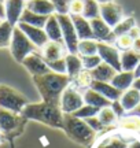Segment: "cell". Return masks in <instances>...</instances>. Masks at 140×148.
Segmentation results:
<instances>
[{"instance_id":"cell-30","label":"cell","mask_w":140,"mask_h":148,"mask_svg":"<svg viewBox=\"0 0 140 148\" xmlns=\"http://www.w3.org/2000/svg\"><path fill=\"white\" fill-rule=\"evenodd\" d=\"M99 41L95 38L89 40H80L78 47H77V53L80 56H88V55H96Z\"/></svg>"},{"instance_id":"cell-33","label":"cell","mask_w":140,"mask_h":148,"mask_svg":"<svg viewBox=\"0 0 140 148\" xmlns=\"http://www.w3.org/2000/svg\"><path fill=\"white\" fill-rule=\"evenodd\" d=\"M12 30H14V26H11L7 21H3L0 23V49L1 48H10Z\"/></svg>"},{"instance_id":"cell-15","label":"cell","mask_w":140,"mask_h":148,"mask_svg":"<svg viewBox=\"0 0 140 148\" xmlns=\"http://www.w3.org/2000/svg\"><path fill=\"white\" fill-rule=\"evenodd\" d=\"M16 26L25 33V36H26L27 38H29V40L36 45V48H41L45 42L48 41L47 33H45V30L41 29V27L30 26V25H27V23H22V22H19Z\"/></svg>"},{"instance_id":"cell-45","label":"cell","mask_w":140,"mask_h":148,"mask_svg":"<svg viewBox=\"0 0 140 148\" xmlns=\"http://www.w3.org/2000/svg\"><path fill=\"white\" fill-rule=\"evenodd\" d=\"M128 148H140V138H133L129 144H128Z\"/></svg>"},{"instance_id":"cell-34","label":"cell","mask_w":140,"mask_h":148,"mask_svg":"<svg viewBox=\"0 0 140 148\" xmlns=\"http://www.w3.org/2000/svg\"><path fill=\"white\" fill-rule=\"evenodd\" d=\"M97 119L102 122L103 126L107 127V126H111V125H115L118 116L114 114L111 107H104V108H100L99 114H97Z\"/></svg>"},{"instance_id":"cell-12","label":"cell","mask_w":140,"mask_h":148,"mask_svg":"<svg viewBox=\"0 0 140 148\" xmlns=\"http://www.w3.org/2000/svg\"><path fill=\"white\" fill-rule=\"evenodd\" d=\"M92 27V32H93V37L95 40L100 42H107V44H111L115 40V34L113 33V27H110L103 21L100 16L97 18H93L89 21Z\"/></svg>"},{"instance_id":"cell-51","label":"cell","mask_w":140,"mask_h":148,"mask_svg":"<svg viewBox=\"0 0 140 148\" xmlns=\"http://www.w3.org/2000/svg\"><path fill=\"white\" fill-rule=\"evenodd\" d=\"M0 1H3V3H4V0H0Z\"/></svg>"},{"instance_id":"cell-49","label":"cell","mask_w":140,"mask_h":148,"mask_svg":"<svg viewBox=\"0 0 140 148\" xmlns=\"http://www.w3.org/2000/svg\"><path fill=\"white\" fill-rule=\"evenodd\" d=\"M3 138H4V136H3V133L0 132V144L3 143Z\"/></svg>"},{"instance_id":"cell-11","label":"cell","mask_w":140,"mask_h":148,"mask_svg":"<svg viewBox=\"0 0 140 148\" xmlns=\"http://www.w3.org/2000/svg\"><path fill=\"white\" fill-rule=\"evenodd\" d=\"M100 18L110 27H114L124 19V10L121 5L114 1L104 3V4H100Z\"/></svg>"},{"instance_id":"cell-26","label":"cell","mask_w":140,"mask_h":148,"mask_svg":"<svg viewBox=\"0 0 140 148\" xmlns=\"http://www.w3.org/2000/svg\"><path fill=\"white\" fill-rule=\"evenodd\" d=\"M119 60H121L122 71H135V69L140 62V53L135 52L133 49L124 51V52H121Z\"/></svg>"},{"instance_id":"cell-28","label":"cell","mask_w":140,"mask_h":148,"mask_svg":"<svg viewBox=\"0 0 140 148\" xmlns=\"http://www.w3.org/2000/svg\"><path fill=\"white\" fill-rule=\"evenodd\" d=\"M92 82H93V78H92L91 71H89V70L82 69L80 73L75 75V77L71 78V82H70V84L73 85L77 90H80V89L86 90V89L91 88Z\"/></svg>"},{"instance_id":"cell-24","label":"cell","mask_w":140,"mask_h":148,"mask_svg":"<svg viewBox=\"0 0 140 148\" xmlns=\"http://www.w3.org/2000/svg\"><path fill=\"white\" fill-rule=\"evenodd\" d=\"M91 74H92V78L93 81H100V82H110L111 79L114 78V75L117 74V71L110 66V64L102 63L99 64L97 67H95L93 70H91Z\"/></svg>"},{"instance_id":"cell-16","label":"cell","mask_w":140,"mask_h":148,"mask_svg":"<svg viewBox=\"0 0 140 148\" xmlns=\"http://www.w3.org/2000/svg\"><path fill=\"white\" fill-rule=\"evenodd\" d=\"M115 126L124 133H129V134L140 133V115H137L135 112L125 114L124 116L117 119Z\"/></svg>"},{"instance_id":"cell-38","label":"cell","mask_w":140,"mask_h":148,"mask_svg":"<svg viewBox=\"0 0 140 148\" xmlns=\"http://www.w3.org/2000/svg\"><path fill=\"white\" fill-rule=\"evenodd\" d=\"M48 67L51 71L58 74H67V70H66V62L65 58L56 59V60H51V62H47Z\"/></svg>"},{"instance_id":"cell-13","label":"cell","mask_w":140,"mask_h":148,"mask_svg":"<svg viewBox=\"0 0 140 148\" xmlns=\"http://www.w3.org/2000/svg\"><path fill=\"white\" fill-rule=\"evenodd\" d=\"M133 138H135L133 134H129V133L115 134V133L111 132L99 140L96 148H128V144Z\"/></svg>"},{"instance_id":"cell-50","label":"cell","mask_w":140,"mask_h":148,"mask_svg":"<svg viewBox=\"0 0 140 148\" xmlns=\"http://www.w3.org/2000/svg\"><path fill=\"white\" fill-rule=\"evenodd\" d=\"M3 21H4V19H1V18H0V23H1V22H3Z\"/></svg>"},{"instance_id":"cell-48","label":"cell","mask_w":140,"mask_h":148,"mask_svg":"<svg viewBox=\"0 0 140 148\" xmlns=\"http://www.w3.org/2000/svg\"><path fill=\"white\" fill-rule=\"evenodd\" d=\"M99 4H104V3H110V1H113V0H96Z\"/></svg>"},{"instance_id":"cell-17","label":"cell","mask_w":140,"mask_h":148,"mask_svg":"<svg viewBox=\"0 0 140 148\" xmlns=\"http://www.w3.org/2000/svg\"><path fill=\"white\" fill-rule=\"evenodd\" d=\"M41 49V56H43L47 62H51V60H56V59L65 58L67 53L66 52V48L63 47V42H58V41H48L44 44L43 47L40 48Z\"/></svg>"},{"instance_id":"cell-40","label":"cell","mask_w":140,"mask_h":148,"mask_svg":"<svg viewBox=\"0 0 140 148\" xmlns=\"http://www.w3.org/2000/svg\"><path fill=\"white\" fill-rule=\"evenodd\" d=\"M84 10V0H71L69 7V15H82Z\"/></svg>"},{"instance_id":"cell-5","label":"cell","mask_w":140,"mask_h":148,"mask_svg":"<svg viewBox=\"0 0 140 148\" xmlns=\"http://www.w3.org/2000/svg\"><path fill=\"white\" fill-rule=\"evenodd\" d=\"M27 103V99L21 92L5 84H0V108L21 114V111Z\"/></svg>"},{"instance_id":"cell-43","label":"cell","mask_w":140,"mask_h":148,"mask_svg":"<svg viewBox=\"0 0 140 148\" xmlns=\"http://www.w3.org/2000/svg\"><path fill=\"white\" fill-rule=\"evenodd\" d=\"M128 34H129V37L130 38H133V40L137 38V37H140V27H137V26L132 27V29H130V32L128 33Z\"/></svg>"},{"instance_id":"cell-32","label":"cell","mask_w":140,"mask_h":148,"mask_svg":"<svg viewBox=\"0 0 140 148\" xmlns=\"http://www.w3.org/2000/svg\"><path fill=\"white\" fill-rule=\"evenodd\" d=\"M135 26H136L135 16H126V18H124L122 21L119 22L118 25H115L113 27V33L115 34V37L124 36V34H128L130 32V29Z\"/></svg>"},{"instance_id":"cell-42","label":"cell","mask_w":140,"mask_h":148,"mask_svg":"<svg viewBox=\"0 0 140 148\" xmlns=\"http://www.w3.org/2000/svg\"><path fill=\"white\" fill-rule=\"evenodd\" d=\"M111 108H113L114 114L118 116V118H121V116H124L125 114H126V111L124 110V107H122V104L119 103V100H115V101H111Z\"/></svg>"},{"instance_id":"cell-29","label":"cell","mask_w":140,"mask_h":148,"mask_svg":"<svg viewBox=\"0 0 140 148\" xmlns=\"http://www.w3.org/2000/svg\"><path fill=\"white\" fill-rule=\"evenodd\" d=\"M65 62H66V70H67V75L70 78L75 77L77 74L80 73L82 67V60L81 56L78 53H67L65 56Z\"/></svg>"},{"instance_id":"cell-6","label":"cell","mask_w":140,"mask_h":148,"mask_svg":"<svg viewBox=\"0 0 140 148\" xmlns=\"http://www.w3.org/2000/svg\"><path fill=\"white\" fill-rule=\"evenodd\" d=\"M56 18H58L60 29H62V38H63V44H65L67 53H77V47H78L80 40L77 37L71 16L69 14H66V15L56 14Z\"/></svg>"},{"instance_id":"cell-47","label":"cell","mask_w":140,"mask_h":148,"mask_svg":"<svg viewBox=\"0 0 140 148\" xmlns=\"http://www.w3.org/2000/svg\"><path fill=\"white\" fill-rule=\"evenodd\" d=\"M133 73H135L136 78H140V62H139V64H137V67L135 69V71H133Z\"/></svg>"},{"instance_id":"cell-7","label":"cell","mask_w":140,"mask_h":148,"mask_svg":"<svg viewBox=\"0 0 140 148\" xmlns=\"http://www.w3.org/2000/svg\"><path fill=\"white\" fill-rule=\"evenodd\" d=\"M25 121L26 119L21 114L0 108V132L3 133V136L11 137L18 134L21 132Z\"/></svg>"},{"instance_id":"cell-27","label":"cell","mask_w":140,"mask_h":148,"mask_svg":"<svg viewBox=\"0 0 140 148\" xmlns=\"http://www.w3.org/2000/svg\"><path fill=\"white\" fill-rule=\"evenodd\" d=\"M47 19H48V16L38 15V14H36V12H32L30 10L25 8L23 12H22L21 18H19V22H22V23H27V25H30V26H36V27H41V29H44L45 23H47ZM19 22H18V23H19Z\"/></svg>"},{"instance_id":"cell-9","label":"cell","mask_w":140,"mask_h":148,"mask_svg":"<svg viewBox=\"0 0 140 148\" xmlns=\"http://www.w3.org/2000/svg\"><path fill=\"white\" fill-rule=\"evenodd\" d=\"M97 55L102 58V60L104 62V63L110 64L117 73L122 71L121 60H119L121 52H119L114 45L107 44V42H100L99 41V45H97Z\"/></svg>"},{"instance_id":"cell-31","label":"cell","mask_w":140,"mask_h":148,"mask_svg":"<svg viewBox=\"0 0 140 148\" xmlns=\"http://www.w3.org/2000/svg\"><path fill=\"white\" fill-rule=\"evenodd\" d=\"M82 16L85 19H88V21L100 16V4L97 3L96 0H84Z\"/></svg>"},{"instance_id":"cell-8","label":"cell","mask_w":140,"mask_h":148,"mask_svg":"<svg viewBox=\"0 0 140 148\" xmlns=\"http://www.w3.org/2000/svg\"><path fill=\"white\" fill-rule=\"evenodd\" d=\"M84 96L80 93V90H77L70 84L60 96L59 107L63 114H73L75 111L84 106Z\"/></svg>"},{"instance_id":"cell-1","label":"cell","mask_w":140,"mask_h":148,"mask_svg":"<svg viewBox=\"0 0 140 148\" xmlns=\"http://www.w3.org/2000/svg\"><path fill=\"white\" fill-rule=\"evenodd\" d=\"M33 82L37 88L38 93L43 97V101L59 104L60 96L63 90L71 82L67 74H58L54 71L41 74V75H33Z\"/></svg>"},{"instance_id":"cell-23","label":"cell","mask_w":140,"mask_h":148,"mask_svg":"<svg viewBox=\"0 0 140 148\" xmlns=\"http://www.w3.org/2000/svg\"><path fill=\"white\" fill-rule=\"evenodd\" d=\"M44 30L47 33V37L51 41H58V42H63V38H62V29H60L59 21L56 18V14H52V15L48 16L47 19V23L44 26Z\"/></svg>"},{"instance_id":"cell-41","label":"cell","mask_w":140,"mask_h":148,"mask_svg":"<svg viewBox=\"0 0 140 148\" xmlns=\"http://www.w3.org/2000/svg\"><path fill=\"white\" fill-rule=\"evenodd\" d=\"M84 121L89 125V127H91L92 130H95V132H102V130H104L106 127L102 125V122L97 119V116H92V118H88V119H84Z\"/></svg>"},{"instance_id":"cell-3","label":"cell","mask_w":140,"mask_h":148,"mask_svg":"<svg viewBox=\"0 0 140 148\" xmlns=\"http://www.w3.org/2000/svg\"><path fill=\"white\" fill-rule=\"evenodd\" d=\"M63 132L71 141L80 145L92 144L96 136V132L92 130L84 119H80L73 114H63Z\"/></svg>"},{"instance_id":"cell-19","label":"cell","mask_w":140,"mask_h":148,"mask_svg":"<svg viewBox=\"0 0 140 148\" xmlns=\"http://www.w3.org/2000/svg\"><path fill=\"white\" fill-rule=\"evenodd\" d=\"M91 89L99 92L102 96H104L107 100L110 101H115L119 100V97L122 95V92L118 90L115 86L110 84V82H100V81H93L91 85Z\"/></svg>"},{"instance_id":"cell-2","label":"cell","mask_w":140,"mask_h":148,"mask_svg":"<svg viewBox=\"0 0 140 148\" xmlns=\"http://www.w3.org/2000/svg\"><path fill=\"white\" fill-rule=\"evenodd\" d=\"M21 115L25 119L41 122L47 126L63 130V112L60 110L59 104H52L47 101L27 103L21 111Z\"/></svg>"},{"instance_id":"cell-4","label":"cell","mask_w":140,"mask_h":148,"mask_svg":"<svg viewBox=\"0 0 140 148\" xmlns=\"http://www.w3.org/2000/svg\"><path fill=\"white\" fill-rule=\"evenodd\" d=\"M36 49H37L36 45L25 36V33L22 32L18 26H14L12 37H11L10 42V52L11 56L14 58V60L18 62V63H22L23 59L26 58L29 53L34 52Z\"/></svg>"},{"instance_id":"cell-14","label":"cell","mask_w":140,"mask_h":148,"mask_svg":"<svg viewBox=\"0 0 140 148\" xmlns=\"http://www.w3.org/2000/svg\"><path fill=\"white\" fill-rule=\"evenodd\" d=\"M25 8H26V0H4L5 21L11 26H16Z\"/></svg>"},{"instance_id":"cell-37","label":"cell","mask_w":140,"mask_h":148,"mask_svg":"<svg viewBox=\"0 0 140 148\" xmlns=\"http://www.w3.org/2000/svg\"><path fill=\"white\" fill-rule=\"evenodd\" d=\"M81 60H82V67L85 70H93L95 67H97L99 64L102 63L103 60L99 55H88V56H81Z\"/></svg>"},{"instance_id":"cell-25","label":"cell","mask_w":140,"mask_h":148,"mask_svg":"<svg viewBox=\"0 0 140 148\" xmlns=\"http://www.w3.org/2000/svg\"><path fill=\"white\" fill-rule=\"evenodd\" d=\"M84 103L85 104H89V106H93V107H97V108H104V107H110L111 106V101L107 100L104 96H102L99 92L93 89H86L84 93Z\"/></svg>"},{"instance_id":"cell-35","label":"cell","mask_w":140,"mask_h":148,"mask_svg":"<svg viewBox=\"0 0 140 148\" xmlns=\"http://www.w3.org/2000/svg\"><path fill=\"white\" fill-rule=\"evenodd\" d=\"M99 111H100V108H97V107L84 104L81 108H78L75 112H73V115L80 118V119H88V118H92V116H97Z\"/></svg>"},{"instance_id":"cell-21","label":"cell","mask_w":140,"mask_h":148,"mask_svg":"<svg viewBox=\"0 0 140 148\" xmlns=\"http://www.w3.org/2000/svg\"><path fill=\"white\" fill-rule=\"evenodd\" d=\"M26 8L38 15L49 16L55 14L54 4L51 0H26Z\"/></svg>"},{"instance_id":"cell-39","label":"cell","mask_w":140,"mask_h":148,"mask_svg":"<svg viewBox=\"0 0 140 148\" xmlns=\"http://www.w3.org/2000/svg\"><path fill=\"white\" fill-rule=\"evenodd\" d=\"M51 3L54 4L55 14H62V15L69 14V7L71 0H51Z\"/></svg>"},{"instance_id":"cell-44","label":"cell","mask_w":140,"mask_h":148,"mask_svg":"<svg viewBox=\"0 0 140 148\" xmlns=\"http://www.w3.org/2000/svg\"><path fill=\"white\" fill-rule=\"evenodd\" d=\"M132 49H133L135 52L140 53V37H137V38H135V40H133V45H132Z\"/></svg>"},{"instance_id":"cell-36","label":"cell","mask_w":140,"mask_h":148,"mask_svg":"<svg viewBox=\"0 0 140 148\" xmlns=\"http://www.w3.org/2000/svg\"><path fill=\"white\" fill-rule=\"evenodd\" d=\"M113 44H114V47L117 48L119 52L129 51V49H132V45H133V38H130L129 34L118 36V37H115V40H114Z\"/></svg>"},{"instance_id":"cell-10","label":"cell","mask_w":140,"mask_h":148,"mask_svg":"<svg viewBox=\"0 0 140 148\" xmlns=\"http://www.w3.org/2000/svg\"><path fill=\"white\" fill-rule=\"evenodd\" d=\"M22 66L32 74V75H41V74L49 73L48 64H47V60L41 56V53L34 51V52L29 53L26 58L23 59L22 62Z\"/></svg>"},{"instance_id":"cell-22","label":"cell","mask_w":140,"mask_h":148,"mask_svg":"<svg viewBox=\"0 0 140 148\" xmlns=\"http://www.w3.org/2000/svg\"><path fill=\"white\" fill-rule=\"evenodd\" d=\"M135 79L136 77L133 71H119L114 75V78L110 81V84L121 92H125V90H128L129 88L133 86Z\"/></svg>"},{"instance_id":"cell-46","label":"cell","mask_w":140,"mask_h":148,"mask_svg":"<svg viewBox=\"0 0 140 148\" xmlns=\"http://www.w3.org/2000/svg\"><path fill=\"white\" fill-rule=\"evenodd\" d=\"M0 18L5 21V10H4V3L0 1Z\"/></svg>"},{"instance_id":"cell-20","label":"cell","mask_w":140,"mask_h":148,"mask_svg":"<svg viewBox=\"0 0 140 148\" xmlns=\"http://www.w3.org/2000/svg\"><path fill=\"white\" fill-rule=\"evenodd\" d=\"M119 103L122 104V107H124V110L126 112L133 111L140 104V90H137L136 88L132 86L128 90L122 92V95L119 97Z\"/></svg>"},{"instance_id":"cell-18","label":"cell","mask_w":140,"mask_h":148,"mask_svg":"<svg viewBox=\"0 0 140 148\" xmlns=\"http://www.w3.org/2000/svg\"><path fill=\"white\" fill-rule=\"evenodd\" d=\"M71 21L74 23V29L77 33L78 40H89V38H95L93 32H92L91 23L88 19H85L82 15H73Z\"/></svg>"}]
</instances>
